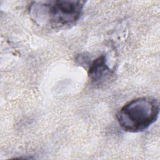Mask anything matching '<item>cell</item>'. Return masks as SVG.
Here are the masks:
<instances>
[{
	"instance_id": "obj_2",
	"label": "cell",
	"mask_w": 160,
	"mask_h": 160,
	"mask_svg": "<svg viewBox=\"0 0 160 160\" xmlns=\"http://www.w3.org/2000/svg\"><path fill=\"white\" fill-rule=\"evenodd\" d=\"M159 114L158 101L152 98L142 97L126 103L119 111L116 118L124 131L138 132L155 122Z\"/></svg>"
},
{
	"instance_id": "obj_3",
	"label": "cell",
	"mask_w": 160,
	"mask_h": 160,
	"mask_svg": "<svg viewBox=\"0 0 160 160\" xmlns=\"http://www.w3.org/2000/svg\"><path fill=\"white\" fill-rule=\"evenodd\" d=\"M113 72L107 64L106 58L102 55L92 62L89 67L88 76L91 84L95 87H101L109 82Z\"/></svg>"
},
{
	"instance_id": "obj_1",
	"label": "cell",
	"mask_w": 160,
	"mask_h": 160,
	"mask_svg": "<svg viewBox=\"0 0 160 160\" xmlns=\"http://www.w3.org/2000/svg\"><path fill=\"white\" fill-rule=\"evenodd\" d=\"M86 2L75 0H56L33 2L30 14L39 25L61 27L70 25L81 17Z\"/></svg>"
}]
</instances>
